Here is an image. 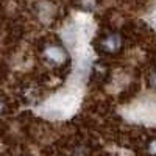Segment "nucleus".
I'll return each instance as SVG.
<instances>
[{"label": "nucleus", "instance_id": "nucleus-1", "mask_svg": "<svg viewBox=\"0 0 156 156\" xmlns=\"http://www.w3.org/2000/svg\"><path fill=\"white\" fill-rule=\"evenodd\" d=\"M117 45H119V41L115 39V36H111V37L108 39V41L105 42V47H106L109 51H114V50L117 48Z\"/></svg>", "mask_w": 156, "mask_h": 156}, {"label": "nucleus", "instance_id": "nucleus-2", "mask_svg": "<svg viewBox=\"0 0 156 156\" xmlns=\"http://www.w3.org/2000/svg\"><path fill=\"white\" fill-rule=\"evenodd\" d=\"M150 148H151V151H153V153L156 154V140H153V142H151V145H150Z\"/></svg>", "mask_w": 156, "mask_h": 156}, {"label": "nucleus", "instance_id": "nucleus-3", "mask_svg": "<svg viewBox=\"0 0 156 156\" xmlns=\"http://www.w3.org/2000/svg\"><path fill=\"white\" fill-rule=\"evenodd\" d=\"M151 83H153V86H154V87H156V75H154V76H153V80H151Z\"/></svg>", "mask_w": 156, "mask_h": 156}]
</instances>
